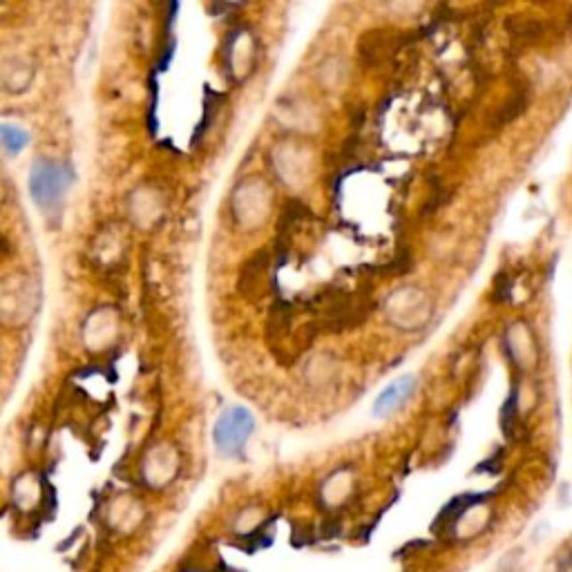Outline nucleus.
Returning <instances> with one entry per match:
<instances>
[{
  "label": "nucleus",
  "instance_id": "obj_1",
  "mask_svg": "<svg viewBox=\"0 0 572 572\" xmlns=\"http://www.w3.org/2000/svg\"><path fill=\"white\" fill-rule=\"evenodd\" d=\"M72 184V173L68 166L59 164L52 159H38L32 166L29 173V192L32 200L38 208H43L45 213L59 210L63 204L65 191Z\"/></svg>",
  "mask_w": 572,
  "mask_h": 572
},
{
  "label": "nucleus",
  "instance_id": "obj_2",
  "mask_svg": "<svg viewBox=\"0 0 572 572\" xmlns=\"http://www.w3.org/2000/svg\"><path fill=\"white\" fill-rule=\"evenodd\" d=\"M253 427H255V421L253 416H250L249 409L240 407V404L228 407L226 412L217 418V422H215V429H213L215 447H217L222 454H228V456L240 454L241 447L246 445L249 437L253 434Z\"/></svg>",
  "mask_w": 572,
  "mask_h": 572
},
{
  "label": "nucleus",
  "instance_id": "obj_3",
  "mask_svg": "<svg viewBox=\"0 0 572 572\" xmlns=\"http://www.w3.org/2000/svg\"><path fill=\"white\" fill-rule=\"evenodd\" d=\"M413 389H416V378L413 376H403L396 382H391L389 387L382 389V394L378 396L376 403H373V412L378 416H387V413L396 412L398 407H403L409 398H412Z\"/></svg>",
  "mask_w": 572,
  "mask_h": 572
},
{
  "label": "nucleus",
  "instance_id": "obj_4",
  "mask_svg": "<svg viewBox=\"0 0 572 572\" xmlns=\"http://www.w3.org/2000/svg\"><path fill=\"white\" fill-rule=\"evenodd\" d=\"M0 135H3V148H5L7 155H19L29 143L28 132L19 126H12V123H5L3 130H0Z\"/></svg>",
  "mask_w": 572,
  "mask_h": 572
}]
</instances>
